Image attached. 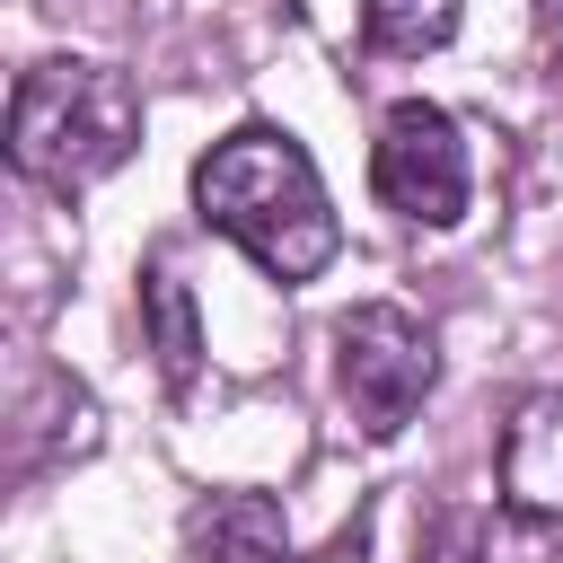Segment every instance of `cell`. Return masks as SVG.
<instances>
[{
  "label": "cell",
  "instance_id": "obj_5",
  "mask_svg": "<svg viewBox=\"0 0 563 563\" xmlns=\"http://www.w3.org/2000/svg\"><path fill=\"white\" fill-rule=\"evenodd\" d=\"M501 501L510 510H537V519H563V387H537L510 405L501 422Z\"/></svg>",
  "mask_w": 563,
  "mask_h": 563
},
{
  "label": "cell",
  "instance_id": "obj_8",
  "mask_svg": "<svg viewBox=\"0 0 563 563\" xmlns=\"http://www.w3.org/2000/svg\"><path fill=\"white\" fill-rule=\"evenodd\" d=\"M457 35V0H361V44L387 62H422Z\"/></svg>",
  "mask_w": 563,
  "mask_h": 563
},
{
  "label": "cell",
  "instance_id": "obj_2",
  "mask_svg": "<svg viewBox=\"0 0 563 563\" xmlns=\"http://www.w3.org/2000/svg\"><path fill=\"white\" fill-rule=\"evenodd\" d=\"M141 150V88L114 62L44 53L9 88V167L44 194H88Z\"/></svg>",
  "mask_w": 563,
  "mask_h": 563
},
{
  "label": "cell",
  "instance_id": "obj_7",
  "mask_svg": "<svg viewBox=\"0 0 563 563\" xmlns=\"http://www.w3.org/2000/svg\"><path fill=\"white\" fill-rule=\"evenodd\" d=\"M141 317H150V352H158L167 387L185 396L194 369H202V317H194V290L176 282V264H150L141 273Z\"/></svg>",
  "mask_w": 563,
  "mask_h": 563
},
{
  "label": "cell",
  "instance_id": "obj_4",
  "mask_svg": "<svg viewBox=\"0 0 563 563\" xmlns=\"http://www.w3.org/2000/svg\"><path fill=\"white\" fill-rule=\"evenodd\" d=\"M369 185L396 220L413 229H457L466 202H475V158H466V132L449 106L431 97H396L378 114V141H369Z\"/></svg>",
  "mask_w": 563,
  "mask_h": 563
},
{
  "label": "cell",
  "instance_id": "obj_9",
  "mask_svg": "<svg viewBox=\"0 0 563 563\" xmlns=\"http://www.w3.org/2000/svg\"><path fill=\"white\" fill-rule=\"evenodd\" d=\"M475 563H563V519H537V510L501 501L475 537Z\"/></svg>",
  "mask_w": 563,
  "mask_h": 563
},
{
  "label": "cell",
  "instance_id": "obj_6",
  "mask_svg": "<svg viewBox=\"0 0 563 563\" xmlns=\"http://www.w3.org/2000/svg\"><path fill=\"white\" fill-rule=\"evenodd\" d=\"M282 554H290V528L264 493H211L185 519V563H282Z\"/></svg>",
  "mask_w": 563,
  "mask_h": 563
},
{
  "label": "cell",
  "instance_id": "obj_3",
  "mask_svg": "<svg viewBox=\"0 0 563 563\" xmlns=\"http://www.w3.org/2000/svg\"><path fill=\"white\" fill-rule=\"evenodd\" d=\"M334 387H343L361 440H396V431L422 413V396L440 387V343H431V325H422L413 308H396V299L343 308V317H334Z\"/></svg>",
  "mask_w": 563,
  "mask_h": 563
},
{
  "label": "cell",
  "instance_id": "obj_1",
  "mask_svg": "<svg viewBox=\"0 0 563 563\" xmlns=\"http://www.w3.org/2000/svg\"><path fill=\"white\" fill-rule=\"evenodd\" d=\"M194 211H202V229L246 246L273 282H317L343 246L317 158L273 123H238L194 158Z\"/></svg>",
  "mask_w": 563,
  "mask_h": 563
}]
</instances>
